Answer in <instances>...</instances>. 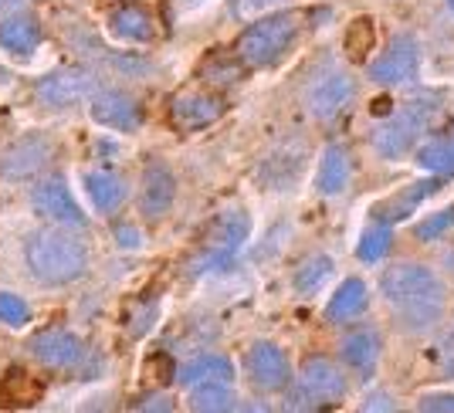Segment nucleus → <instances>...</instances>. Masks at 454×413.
Returning a JSON list of instances; mask_svg holds the SVG:
<instances>
[{
  "instance_id": "nucleus-6",
  "label": "nucleus",
  "mask_w": 454,
  "mask_h": 413,
  "mask_svg": "<svg viewBox=\"0 0 454 413\" xmlns=\"http://www.w3.org/2000/svg\"><path fill=\"white\" fill-rule=\"evenodd\" d=\"M431 115H434V105H431V102H420V98L407 102L400 113H394L377 132H373V150H377L383 160L403 156V152L417 143V136L427 129Z\"/></svg>"
},
{
  "instance_id": "nucleus-27",
  "label": "nucleus",
  "mask_w": 454,
  "mask_h": 413,
  "mask_svg": "<svg viewBox=\"0 0 454 413\" xmlns=\"http://www.w3.org/2000/svg\"><path fill=\"white\" fill-rule=\"evenodd\" d=\"M333 278V258L325 254H312L295 268V292L299 295H316L322 284Z\"/></svg>"
},
{
  "instance_id": "nucleus-3",
  "label": "nucleus",
  "mask_w": 454,
  "mask_h": 413,
  "mask_svg": "<svg viewBox=\"0 0 454 413\" xmlns=\"http://www.w3.org/2000/svg\"><path fill=\"white\" fill-rule=\"evenodd\" d=\"M305 27L302 11H282V14H271V18L251 24L245 35L234 44V55L245 68H271L275 61H282L292 44L299 41Z\"/></svg>"
},
{
  "instance_id": "nucleus-21",
  "label": "nucleus",
  "mask_w": 454,
  "mask_h": 413,
  "mask_svg": "<svg viewBox=\"0 0 454 413\" xmlns=\"http://www.w3.org/2000/svg\"><path fill=\"white\" fill-rule=\"evenodd\" d=\"M366 305H370L366 284H363L360 278H349V282H342L340 288H336V295L329 299V305H325V319L349 322V319H356V316H363Z\"/></svg>"
},
{
  "instance_id": "nucleus-20",
  "label": "nucleus",
  "mask_w": 454,
  "mask_h": 413,
  "mask_svg": "<svg viewBox=\"0 0 454 413\" xmlns=\"http://www.w3.org/2000/svg\"><path fill=\"white\" fill-rule=\"evenodd\" d=\"M437 187H441V180H420V183H411L407 190H400L397 197H390L387 204H380L373 214H377L380 221H403V217H411L427 197H434Z\"/></svg>"
},
{
  "instance_id": "nucleus-2",
  "label": "nucleus",
  "mask_w": 454,
  "mask_h": 413,
  "mask_svg": "<svg viewBox=\"0 0 454 413\" xmlns=\"http://www.w3.org/2000/svg\"><path fill=\"white\" fill-rule=\"evenodd\" d=\"M24 254H27L31 275L44 284H72L89 268L85 245L72 234H65V230H41V234H35L24 247Z\"/></svg>"
},
{
  "instance_id": "nucleus-42",
  "label": "nucleus",
  "mask_w": 454,
  "mask_h": 413,
  "mask_svg": "<svg viewBox=\"0 0 454 413\" xmlns=\"http://www.w3.org/2000/svg\"><path fill=\"white\" fill-rule=\"evenodd\" d=\"M451 7H454V0H451Z\"/></svg>"
},
{
  "instance_id": "nucleus-35",
  "label": "nucleus",
  "mask_w": 454,
  "mask_h": 413,
  "mask_svg": "<svg viewBox=\"0 0 454 413\" xmlns=\"http://www.w3.org/2000/svg\"><path fill=\"white\" fill-rule=\"evenodd\" d=\"M275 7H282V0H238L234 4L238 18H262L265 11H275Z\"/></svg>"
},
{
  "instance_id": "nucleus-17",
  "label": "nucleus",
  "mask_w": 454,
  "mask_h": 413,
  "mask_svg": "<svg viewBox=\"0 0 454 413\" xmlns=\"http://www.w3.org/2000/svg\"><path fill=\"white\" fill-rule=\"evenodd\" d=\"M349 180H353L349 152L342 150L340 143H329L325 152H322L319 173H316V187H319V193H325V197H336V193H342V190L349 187Z\"/></svg>"
},
{
  "instance_id": "nucleus-33",
  "label": "nucleus",
  "mask_w": 454,
  "mask_h": 413,
  "mask_svg": "<svg viewBox=\"0 0 454 413\" xmlns=\"http://www.w3.org/2000/svg\"><path fill=\"white\" fill-rule=\"evenodd\" d=\"M454 227V204L448 206V210H441L437 217H431V221H420L417 224V238L420 241H434V238H441L444 230H451Z\"/></svg>"
},
{
  "instance_id": "nucleus-32",
  "label": "nucleus",
  "mask_w": 454,
  "mask_h": 413,
  "mask_svg": "<svg viewBox=\"0 0 454 413\" xmlns=\"http://www.w3.org/2000/svg\"><path fill=\"white\" fill-rule=\"evenodd\" d=\"M0 322L11 325V329H24L31 322V308L27 301L14 295V292H0Z\"/></svg>"
},
{
  "instance_id": "nucleus-16",
  "label": "nucleus",
  "mask_w": 454,
  "mask_h": 413,
  "mask_svg": "<svg viewBox=\"0 0 454 413\" xmlns=\"http://www.w3.org/2000/svg\"><path fill=\"white\" fill-rule=\"evenodd\" d=\"M173 197H176V180L167 167L153 163L146 173H143V214L146 217H163L173 206Z\"/></svg>"
},
{
  "instance_id": "nucleus-12",
  "label": "nucleus",
  "mask_w": 454,
  "mask_h": 413,
  "mask_svg": "<svg viewBox=\"0 0 454 413\" xmlns=\"http://www.w3.org/2000/svg\"><path fill=\"white\" fill-rule=\"evenodd\" d=\"M31 204H35V210H38L41 217H48V221H55L61 227L85 224V214H82V206L75 204L72 190H68V183L61 176L41 180L38 187H35V193H31Z\"/></svg>"
},
{
  "instance_id": "nucleus-23",
  "label": "nucleus",
  "mask_w": 454,
  "mask_h": 413,
  "mask_svg": "<svg viewBox=\"0 0 454 413\" xmlns=\"http://www.w3.org/2000/svg\"><path fill=\"white\" fill-rule=\"evenodd\" d=\"M342 359L356 370V373H373L380 359V339L373 329H360L353 336L342 342Z\"/></svg>"
},
{
  "instance_id": "nucleus-1",
  "label": "nucleus",
  "mask_w": 454,
  "mask_h": 413,
  "mask_svg": "<svg viewBox=\"0 0 454 413\" xmlns=\"http://www.w3.org/2000/svg\"><path fill=\"white\" fill-rule=\"evenodd\" d=\"M383 299L407 329H431L444 312V284L424 264H397L383 275Z\"/></svg>"
},
{
  "instance_id": "nucleus-30",
  "label": "nucleus",
  "mask_w": 454,
  "mask_h": 413,
  "mask_svg": "<svg viewBox=\"0 0 454 413\" xmlns=\"http://www.w3.org/2000/svg\"><path fill=\"white\" fill-rule=\"evenodd\" d=\"M390 227H370L366 234H363V241H360V247H356V258L360 261H366V264H377L387 251H390Z\"/></svg>"
},
{
  "instance_id": "nucleus-9",
  "label": "nucleus",
  "mask_w": 454,
  "mask_h": 413,
  "mask_svg": "<svg viewBox=\"0 0 454 413\" xmlns=\"http://www.w3.org/2000/svg\"><path fill=\"white\" fill-rule=\"evenodd\" d=\"M353 95H356V85H353V78L346 75V72H322L312 82L305 102H309V113L316 115L319 122H329V119L346 113V105L353 102Z\"/></svg>"
},
{
  "instance_id": "nucleus-31",
  "label": "nucleus",
  "mask_w": 454,
  "mask_h": 413,
  "mask_svg": "<svg viewBox=\"0 0 454 413\" xmlns=\"http://www.w3.org/2000/svg\"><path fill=\"white\" fill-rule=\"evenodd\" d=\"M200 75L207 78V82H217V85H231V82H238L241 68H238L224 51H214V55L200 65Z\"/></svg>"
},
{
  "instance_id": "nucleus-43",
  "label": "nucleus",
  "mask_w": 454,
  "mask_h": 413,
  "mask_svg": "<svg viewBox=\"0 0 454 413\" xmlns=\"http://www.w3.org/2000/svg\"><path fill=\"white\" fill-rule=\"evenodd\" d=\"M451 139H454V136H451Z\"/></svg>"
},
{
  "instance_id": "nucleus-40",
  "label": "nucleus",
  "mask_w": 454,
  "mask_h": 413,
  "mask_svg": "<svg viewBox=\"0 0 454 413\" xmlns=\"http://www.w3.org/2000/svg\"><path fill=\"white\" fill-rule=\"evenodd\" d=\"M115 241H119L122 247H136V245H139V230H136V227H129V224L115 227Z\"/></svg>"
},
{
  "instance_id": "nucleus-11",
  "label": "nucleus",
  "mask_w": 454,
  "mask_h": 413,
  "mask_svg": "<svg viewBox=\"0 0 454 413\" xmlns=\"http://www.w3.org/2000/svg\"><path fill=\"white\" fill-rule=\"evenodd\" d=\"M417 65H420V48L411 35H400L387 44V51L370 65V78L377 85H400L407 78L417 75Z\"/></svg>"
},
{
  "instance_id": "nucleus-19",
  "label": "nucleus",
  "mask_w": 454,
  "mask_h": 413,
  "mask_svg": "<svg viewBox=\"0 0 454 413\" xmlns=\"http://www.w3.org/2000/svg\"><path fill=\"white\" fill-rule=\"evenodd\" d=\"M41 41V24L27 14H14V18L0 20V48L18 58H27Z\"/></svg>"
},
{
  "instance_id": "nucleus-24",
  "label": "nucleus",
  "mask_w": 454,
  "mask_h": 413,
  "mask_svg": "<svg viewBox=\"0 0 454 413\" xmlns=\"http://www.w3.org/2000/svg\"><path fill=\"white\" fill-rule=\"evenodd\" d=\"M231 376H234V366H231L227 356H197L176 373V379L184 386H197V383H214V379H227L231 383Z\"/></svg>"
},
{
  "instance_id": "nucleus-36",
  "label": "nucleus",
  "mask_w": 454,
  "mask_h": 413,
  "mask_svg": "<svg viewBox=\"0 0 454 413\" xmlns=\"http://www.w3.org/2000/svg\"><path fill=\"white\" fill-rule=\"evenodd\" d=\"M437 366H441V373L454 379V332L437 346Z\"/></svg>"
},
{
  "instance_id": "nucleus-26",
  "label": "nucleus",
  "mask_w": 454,
  "mask_h": 413,
  "mask_svg": "<svg viewBox=\"0 0 454 413\" xmlns=\"http://www.w3.org/2000/svg\"><path fill=\"white\" fill-rule=\"evenodd\" d=\"M0 396L7 400V407H27V403H35L41 396V383L31 373H24V370L14 366L0 379Z\"/></svg>"
},
{
  "instance_id": "nucleus-13",
  "label": "nucleus",
  "mask_w": 454,
  "mask_h": 413,
  "mask_svg": "<svg viewBox=\"0 0 454 413\" xmlns=\"http://www.w3.org/2000/svg\"><path fill=\"white\" fill-rule=\"evenodd\" d=\"M89 113L98 126L115 132H133L143 122V109L136 105V98H129L126 92H115V89H98L89 98Z\"/></svg>"
},
{
  "instance_id": "nucleus-29",
  "label": "nucleus",
  "mask_w": 454,
  "mask_h": 413,
  "mask_svg": "<svg viewBox=\"0 0 454 413\" xmlns=\"http://www.w3.org/2000/svg\"><path fill=\"white\" fill-rule=\"evenodd\" d=\"M373 41H377V31H373V20L370 18H356L349 27H346V55L353 61H363V58L373 51Z\"/></svg>"
},
{
  "instance_id": "nucleus-8",
  "label": "nucleus",
  "mask_w": 454,
  "mask_h": 413,
  "mask_svg": "<svg viewBox=\"0 0 454 413\" xmlns=\"http://www.w3.org/2000/svg\"><path fill=\"white\" fill-rule=\"evenodd\" d=\"M98 92L92 72L85 68H58L51 75L41 78L38 85V98L55 105V109H68V105H78V102H89L92 95Z\"/></svg>"
},
{
  "instance_id": "nucleus-15",
  "label": "nucleus",
  "mask_w": 454,
  "mask_h": 413,
  "mask_svg": "<svg viewBox=\"0 0 454 413\" xmlns=\"http://www.w3.org/2000/svg\"><path fill=\"white\" fill-rule=\"evenodd\" d=\"M247 373H251V383L262 386V390H285L292 383L288 356H285L275 342L251 346V353H247Z\"/></svg>"
},
{
  "instance_id": "nucleus-22",
  "label": "nucleus",
  "mask_w": 454,
  "mask_h": 413,
  "mask_svg": "<svg viewBox=\"0 0 454 413\" xmlns=\"http://www.w3.org/2000/svg\"><path fill=\"white\" fill-rule=\"evenodd\" d=\"M85 193H89L95 210L109 214V210H115L126 200V180L115 176V173H106V169H95V173L85 176Z\"/></svg>"
},
{
  "instance_id": "nucleus-25",
  "label": "nucleus",
  "mask_w": 454,
  "mask_h": 413,
  "mask_svg": "<svg viewBox=\"0 0 454 413\" xmlns=\"http://www.w3.org/2000/svg\"><path fill=\"white\" fill-rule=\"evenodd\" d=\"M190 407L204 413L234 410L231 383H227V379H214V383H197V386H190Z\"/></svg>"
},
{
  "instance_id": "nucleus-37",
  "label": "nucleus",
  "mask_w": 454,
  "mask_h": 413,
  "mask_svg": "<svg viewBox=\"0 0 454 413\" xmlns=\"http://www.w3.org/2000/svg\"><path fill=\"white\" fill-rule=\"evenodd\" d=\"M210 0H170V20H180V18H190V14H197L200 7H207Z\"/></svg>"
},
{
  "instance_id": "nucleus-14",
  "label": "nucleus",
  "mask_w": 454,
  "mask_h": 413,
  "mask_svg": "<svg viewBox=\"0 0 454 413\" xmlns=\"http://www.w3.org/2000/svg\"><path fill=\"white\" fill-rule=\"evenodd\" d=\"M48 160H51V143L41 132H31V136H20L18 143H11V150L0 160V173L11 180H31L48 167Z\"/></svg>"
},
{
  "instance_id": "nucleus-18",
  "label": "nucleus",
  "mask_w": 454,
  "mask_h": 413,
  "mask_svg": "<svg viewBox=\"0 0 454 413\" xmlns=\"http://www.w3.org/2000/svg\"><path fill=\"white\" fill-rule=\"evenodd\" d=\"M109 27H113V35L119 41H133V44H146V41L156 38L150 11H143L139 4H122V7H115L113 18H109Z\"/></svg>"
},
{
  "instance_id": "nucleus-4",
  "label": "nucleus",
  "mask_w": 454,
  "mask_h": 413,
  "mask_svg": "<svg viewBox=\"0 0 454 413\" xmlns=\"http://www.w3.org/2000/svg\"><path fill=\"white\" fill-rule=\"evenodd\" d=\"M247 241V217L241 210H221L210 221L204 245L190 261V275H210V271H224L227 264L238 258V251Z\"/></svg>"
},
{
  "instance_id": "nucleus-34",
  "label": "nucleus",
  "mask_w": 454,
  "mask_h": 413,
  "mask_svg": "<svg viewBox=\"0 0 454 413\" xmlns=\"http://www.w3.org/2000/svg\"><path fill=\"white\" fill-rule=\"evenodd\" d=\"M143 376H150V383H156V386H163V383H170L173 379V362L170 356H150L146 362H143Z\"/></svg>"
},
{
  "instance_id": "nucleus-7",
  "label": "nucleus",
  "mask_w": 454,
  "mask_h": 413,
  "mask_svg": "<svg viewBox=\"0 0 454 413\" xmlns=\"http://www.w3.org/2000/svg\"><path fill=\"white\" fill-rule=\"evenodd\" d=\"M224 115V98L207 89H180L170 98V122L180 132H197Z\"/></svg>"
},
{
  "instance_id": "nucleus-28",
  "label": "nucleus",
  "mask_w": 454,
  "mask_h": 413,
  "mask_svg": "<svg viewBox=\"0 0 454 413\" xmlns=\"http://www.w3.org/2000/svg\"><path fill=\"white\" fill-rule=\"evenodd\" d=\"M417 163L434 176H454V139H431L417 152Z\"/></svg>"
},
{
  "instance_id": "nucleus-10",
  "label": "nucleus",
  "mask_w": 454,
  "mask_h": 413,
  "mask_svg": "<svg viewBox=\"0 0 454 413\" xmlns=\"http://www.w3.org/2000/svg\"><path fill=\"white\" fill-rule=\"evenodd\" d=\"M31 356L48 370H75L85 359V342L68 329H44L31 339Z\"/></svg>"
},
{
  "instance_id": "nucleus-39",
  "label": "nucleus",
  "mask_w": 454,
  "mask_h": 413,
  "mask_svg": "<svg viewBox=\"0 0 454 413\" xmlns=\"http://www.w3.org/2000/svg\"><path fill=\"white\" fill-rule=\"evenodd\" d=\"M133 407L136 410H173V403L167 396H143V400H136Z\"/></svg>"
},
{
  "instance_id": "nucleus-5",
  "label": "nucleus",
  "mask_w": 454,
  "mask_h": 413,
  "mask_svg": "<svg viewBox=\"0 0 454 413\" xmlns=\"http://www.w3.org/2000/svg\"><path fill=\"white\" fill-rule=\"evenodd\" d=\"M342 394H346V379L336 370V362L316 356L305 362L299 383L292 386L288 410H322V407H333L336 400H342Z\"/></svg>"
},
{
  "instance_id": "nucleus-38",
  "label": "nucleus",
  "mask_w": 454,
  "mask_h": 413,
  "mask_svg": "<svg viewBox=\"0 0 454 413\" xmlns=\"http://www.w3.org/2000/svg\"><path fill=\"white\" fill-rule=\"evenodd\" d=\"M424 410H444V413H454V394H434V396H424Z\"/></svg>"
},
{
  "instance_id": "nucleus-41",
  "label": "nucleus",
  "mask_w": 454,
  "mask_h": 413,
  "mask_svg": "<svg viewBox=\"0 0 454 413\" xmlns=\"http://www.w3.org/2000/svg\"><path fill=\"white\" fill-rule=\"evenodd\" d=\"M14 4H20V0H0V11H4V7H14Z\"/></svg>"
}]
</instances>
